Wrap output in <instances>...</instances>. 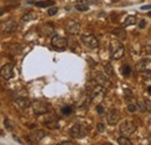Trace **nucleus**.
<instances>
[{"label":"nucleus","mask_w":151,"mask_h":145,"mask_svg":"<svg viewBox=\"0 0 151 145\" xmlns=\"http://www.w3.org/2000/svg\"><path fill=\"white\" fill-rule=\"evenodd\" d=\"M109 55L112 59H120L124 55V47L120 41H112L109 44Z\"/></svg>","instance_id":"f257e3e1"},{"label":"nucleus","mask_w":151,"mask_h":145,"mask_svg":"<svg viewBox=\"0 0 151 145\" xmlns=\"http://www.w3.org/2000/svg\"><path fill=\"white\" fill-rule=\"evenodd\" d=\"M69 134H70L71 137H73L76 139H80V138H84L88 134V128L85 124L76 123L75 126L69 130Z\"/></svg>","instance_id":"f03ea898"},{"label":"nucleus","mask_w":151,"mask_h":145,"mask_svg":"<svg viewBox=\"0 0 151 145\" xmlns=\"http://www.w3.org/2000/svg\"><path fill=\"white\" fill-rule=\"evenodd\" d=\"M137 129V126L135 124V122H132L130 120H126L120 124V132L122 134V136L129 137L132 135Z\"/></svg>","instance_id":"7ed1b4c3"},{"label":"nucleus","mask_w":151,"mask_h":145,"mask_svg":"<svg viewBox=\"0 0 151 145\" xmlns=\"http://www.w3.org/2000/svg\"><path fill=\"white\" fill-rule=\"evenodd\" d=\"M32 108L34 110V113L36 115H43L47 114L50 110V105L45 101H41V100H35L33 101V103H30Z\"/></svg>","instance_id":"20e7f679"},{"label":"nucleus","mask_w":151,"mask_h":145,"mask_svg":"<svg viewBox=\"0 0 151 145\" xmlns=\"http://www.w3.org/2000/svg\"><path fill=\"white\" fill-rule=\"evenodd\" d=\"M106 94H107V88L101 86V85H99V84H96V83H95L94 86H92L90 88V99L91 100H93L94 98H99V96L104 98Z\"/></svg>","instance_id":"39448f33"},{"label":"nucleus","mask_w":151,"mask_h":145,"mask_svg":"<svg viewBox=\"0 0 151 145\" xmlns=\"http://www.w3.org/2000/svg\"><path fill=\"white\" fill-rule=\"evenodd\" d=\"M81 41L90 49H96L99 47V41L92 34H84V35H81Z\"/></svg>","instance_id":"423d86ee"},{"label":"nucleus","mask_w":151,"mask_h":145,"mask_svg":"<svg viewBox=\"0 0 151 145\" xmlns=\"http://www.w3.org/2000/svg\"><path fill=\"white\" fill-rule=\"evenodd\" d=\"M93 79H94V81L96 84H99V85H101V86H104V87H106V88L112 85V83H111L108 75H107V74H104V73H101V72L93 73Z\"/></svg>","instance_id":"0eeeda50"},{"label":"nucleus","mask_w":151,"mask_h":145,"mask_svg":"<svg viewBox=\"0 0 151 145\" xmlns=\"http://www.w3.org/2000/svg\"><path fill=\"white\" fill-rule=\"evenodd\" d=\"M47 135H48L47 131H44V130H42V129H36V130H34V131H32V132L29 134L28 139H29V142H32V143H34V144H37L38 142H41Z\"/></svg>","instance_id":"6e6552de"},{"label":"nucleus","mask_w":151,"mask_h":145,"mask_svg":"<svg viewBox=\"0 0 151 145\" xmlns=\"http://www.w3.org/2000/svg\"><path fill=\"white\" fill-rule=\"evenodd\" d=\"M51 45L58 50H63L68 47V39L59 35H54L51 37Z\"/></svg>","instance_id":"1a4fd4ad"},{"label":"nucleus","mask_w":151,"mask_h":145,"mask_svg":"<svg viewBox=\"0 0 151 145\" xmlns=\"http://www.w3.org/2000/svg\"><path fill=\"white\" fill-rule=\"evenodd\" d=\"M0 75L5 79V80H9L14 77V65L8 63L5 64L1 69H0Z\"/></svg>","instance_id":"9d476101"},{"label":"nucleus","mask_w":151,"mask_h":145,"mask_svg":"<svg viewBox=\"0 0 151 145\" xmlns=\"http://www.w3.org/2000/svg\"><path fill=\"white\" fill-rule=\"evenodd\" d=\"M119 120H120V111L116 108H112L107 113V122H108V124L115 126V124H117Z\"/></svg>","instance_id":"9b49d317"},{"label":"nucleus","mask_w":151,"mask_h":145,"mask_svg":"<svg viewBox=\"0 0 151 145\" xmlns=\"http://www.w3.org/2000/svg\"><path fill=\"white\" fill-rule=\"evenodd\" d=\"M80 28H81V27H80V23L77 22V21H73V20L68 21V23H66V30H68V33H70V34H72V35L79 34Z\"/></svg>","instance_id":"f8f14e48"},{"label":"nucleus","mask_w":151,"mask_h":145,"mask_svg":"<svg viewBox=\"0 0 151 145\" xmlns=\"http://www.w3.org/2000/svg\"><path fill=\"white\" fill-rule=\"evenodd\" d=\"M41 33L47 37H52L54 35H56V30H55V27L50 23H45V24H42L41 28H40Z\"/></svg>","instance_id":"ddd939ff"},{"label":"nucleus","mask_w":151,"mask_h":145,"mask_svg":"<svg viewBox=\"0 0 151 145\" xmlns=\"http://www.w3.org/2000/svg\"><path fill=\"white\" fill-rule=\"evenodd\" d=\"M17 27H18L17 21H15V20L9 19V20H8V21H6L5 23H2L1 29H2L4 32H6V33H13V32H15Z\"/></svg>","instance_id":"4468645a"},{"label":"nucleus","mask_w":151,"mask_h":145,"mask_svg":"<svg viewBox=\"0 0 151 145\" xmlns=\"http://www.w3.org/2000/svg\"><path fill=\"white\" fill-rule=\"evenodd\" d=\"M15 105L20 109H26L30 106V101L26 96H19L15 99Z\"/></svg>","instance_id":"2eb2a0df"},{"label":"nucleus","mask_w":151,"mask_h":145,"mask_svg":"<svg viewBox=\"0 0 151 145\" xmlns=\"http://www.w3.org/2000/svg\"><path fill=\"white\" fill-rule=\"evenodd\" d=\"M149 69H151V60H149V59H142L137 64V70L141 72L144 70H149Z\"/></svg>","instance_id":"dca6fc26"},{"label":"nucleus","mask_w":151,"mask_h":145,"mask_svg":"<svg viewBox=\"0 0 151 145\" xmlns=\"http://www.w3.org/2000/svg\"><path fill=\"white\" fill-rule=\"evenodd\" d=\"M113 34L117 37L120 41H123V39H126V37H127V33H126V30H124L123 28H116V29H114Z\"/></svg>","instance_id":"f3484780"},{"label":"nucleus","mask_w":151,"mask_h":145,"mask_svg":"<svg viewBox=\"0 0 151 145\" xmlns=\"http://www.w3.org/2000/svg\"><path fill=\"white\" fill-rule=\"evenodd\" d=\"M44 124L48 128H50V129H56V128H58V120H57L55 116H51L50 118H48L44 122Z\"/></svg>","instance_id":"a211bd4d"},{"label":"nucleus","mask_w":151,"mask_h":145,"mask_svg":"<svg viewBox=\"0 0 151 145\" xmlns=\"http://www.w3.org/2000/svg\"><path fill=\"white\" fill-rule=\"evenodd\" d=\"M54 4H55V1H52V0H44V1H37V2H35V5L37 7H42V8L54 6Z\"/></svg>","instance_id":"6ab92c4d"},{"label":"nucleus","mask_w":151,"mask_h":145,"mask_svg":"<svg viewBox=\"0 0 151 145\" xmlns=\"http://www.w3.org/2000/svg\"><path fill=\"white\" fill-rule=\"evenodd\" d=\"M135 23H136V17L135 15H129V17H127V19L124 20L123 26L124 27H128V26H132Z\"/></svg>","instance_id":"aec40b11"},{"label":"nucleus","mask_w":151,"mask_h":145,"mask_svg":"<svg viewBox=\"0 0 151 145\" xmlns=\"http://www.w3.org/2000/svg\"><path fill=\"white\" fill-rule=\"evenodd\" d=\"M76 8L79 11V12H86V11H88V5L87 4H85V2H78V4H76Z\"/></svg>","instance_id":"412c9836"},{"label":"nucleus","mask_w":151,"mask_h":145,"mask_svg":"<svg viewBox=\"0 0 151 145\" xmlns=\"http://www.w3.org/2000/svg\"><path fill=\"white\" fill-rule=\"evenodd\" d=\"M36 19V14L34 12H29V13H26L23 17H22V21L24 22H28V21H32V20H35Z\"/></svg>","instance_id":"4be33fe9"},{"label":"nucleus","mask_w":151,"mask_h":145,"mask_svg":"<svg viewBox=\"0 0 151 145\" xmlns=\"http://www.w3.org/2000/svg\"><path fill=\"white\" fill-rule=\"evenodd\" d=\"M117 143L120 145H132V141L128 138V137H126V136H122V137H119L117 138Z\"/></svg>","instance_id":"5701e85b"},{"label":"nucleus","mask_w":151,"mask_h":145,"mask_svg":"<svg viewBox=\"0 0 151 145\" xmlns=\"http://www.w3.org/2000/svg\"><path fill=\"white\" fill-rule=\"evenodd\" d=\"M104 69H105V73L108 75V77H112V75H114V69L113 66L108 63V64H106L105 66H104Z\"/></svg>","instance_id":"b1692460"},{"label":"nucleus","mask_w":151,"mask_h":145,"mask_svg":"<svg viewBox=\"0 0 151 145\" xmlns=\"http://www.w3.org/2000/svg\"><path fill=\"white\" fill-rule=\"evenodd\" d=\"M72 111H73V108H72L71 106H64V107L62 108V114H63V115H65V116L71 115V114H72Z\"/></svg>","instance_id":"393cba45"},{"label":"nucleus","mask_w":151,"mask_h":145,"mask_svg":"<svg viewBox=\"0 0 151 145\" xmlns=\"http://www.w3.org/2000/svg\"><path fill=\"white\" fill-rule=\"evenodd\" d=\"M122 73H123L124 77H129V74L132 73L130 66H129V65H123V66H122Z\"/></svg>","instance_id":"a878e982"},{"label":"nucleus","mask_w":151,"mask_h":145,"mask_svg":"<svg viewBox=\"0 0 151 145\" xmlns=\"http://www.w3.org/2000/svg\"><path fill=\"white\" fill-rule=\"evenodd\" d=\"M135 105H136V108L138 109L139 111H145V110H147V108H145V103L142 102V101H137Z\"/></svg>","instance_id":"bb28decb"},{"label":"nucleus","mask_w":151,"mask_h":145,"mask_svg":"<svg viewBox=\"0 0 151 145\" xmlns=\"http://www.w3.org/2000/svg\"><path fill=\"white\" fill-rule=\"evenodd\" d=\"M142 74H143V77H144L145 79H148L149 81H151V69H149V70H144V71H142Z\"/></svg>","instance_id":"cd10ccee"},{"label":"nucleus","mask_w":151,"mask_h":145,"mask_svg":"<svg viewBox=\"0 0 151 145\" xmlns=\"http://www.w3.org/2000/svg\"><path fill=\"white\" fill-rule=\"evenodd\" d=\"M124 91V95H126V99H132L134 98V94H132V92L130 91V90H128V88H124L123 90Z\"/></svg>","instance_id":"c85d7f7f"},{"label":"nucleus","mask_w":151,"mask_h":145,"mask_svg":"<svg viewBox=\"0 0 151 145\" xmlns=\"http://www.w3.org/2000/svg\"><path fill=\"white\" fill-rule=\"evenodd\" d=\"M142 50H143V54L148 55V56H151V45H144V47L142 48Z\"/></svg>","instance_id":"c756f323"},{"label":"nucleus","mask_w":151,"mask_h":145,"mask_svg":"<svg viewBox=\"0 0 151 145\" xmlns=\"http://www.w3.org/2000/svg\"><path fill=\"white\" fill-rule=\"evenodd\" d=\"M57 12H58V8H57V7H51V8L48 11V15H49V17H54Z\"/></svg>","instance_id":"7c9ffc66"},{"label":"nucleus","mask_w":151,"mask_h":145,"mask_svg":"<svg viewBox=\"0 0 151 145\" xmlns=\"http://www.w3.org/2000/svg\"><path fill=\"white\" fill-rule=\"evenodd\" d=\"M127 108H128V110H129L130 113H135V111L137 110V108H136V105H135V103H128Z\"/></svg>","instance_id":"2f4dec72"},{"label":"nucleus","mask_w":151,"mask_h":145,"mask_svg":"<svg viewBox=\"0 0 151 145\" xmlns=\"http://www.w3.org/2000/svg\"><path fill=\"white\" fill-rule=\"evenodd\" d=\"M4 123H5V126H6V128H7V130H12V129H13L12 123L9 122V120H8V118H6V120L4 121Z\"/></svg>","instance_id":"473e14b6"},{"label":"nucleus","mask_w":151,"mask_h":145,"mask_svg":"<svg viewBox=\"0 0 151 145\" xmlns=\"http://www.w3.org/2000/svg\"><path fill=\"white\" fill-rule=\"evenodd\" d=\"M144 103H145V108L148 109V111L151 114V101L150 100H145Z\"/></svg>","instance_id":"72a5a7b5"},{"label":"nucleus","mask_w":151,"mask_h":145,"mask_svg":"<svg viewBox=\"0 0 151 145\" xmlns=\"http://www.w3.org/2000/svg\"><path fill=\"white\" fill-rule=\"evenodd\" d=\"M96 129H98L99 132L105 131V126H104V123H98V124H96Z\"/></svg>","instance_id":"f704fd0d"},{"label":"nucleus","mask_w":151,"mask_h":145,"mask_svg":"<svg viewBox=\"0 0 151 145\" xmlns=\"http://www.w3.org/2000/svg\"><path fill=\"white\" fill-rule=\"evenodd\" d=\"M96 111H98L99 114H104V107H102L101 105H98V106H96Z\"/></svg>","instance_id":"c9c22d12"},{"label":"nucleus","mask_w":151,"mask_h":145,"mask_svg":"<svg viewBox=\"0 0 151 145\" xmlns=\"http://www.w3.org/2000/svg\"><path fill=\"white\" fill-rule=\"evenodd\" d=\"M59 144L60 145H73L75 143H73V142H71V141H63V142H60Z\"/></svg>","instance_id":"e433bc0d"},{"label":"nucleus","mask_w":151,"mask_h":145,"mask_svg":"<svg viewBox=\"0 0 151 145\" xmlns=\"http://www.w3.org/2000/svg\"><path fill=\"white\" fill-rule=\"evenodd\" d=\"M83 2H85V4H87V5H90V4H98V0H83Z\"/></svg>","instance_id":"4c0bfd02"},{"label":"nucleus","mask_w":151,"mask_h":145,"mask_svg":"<svg viewBox=\"0 0 151 145\" xmlns=\"http://www.w3.org/2000/svg\"><path fill=\"white\" fill-rule=\"evenodd\" d=\"M141 9H142V11H147V9H151V4H150V5H144V6H142V7H141Z\"/></svg>","instance_id":"58836bf2"},{"label":"nucleus","mask_w":151,"mask_h":145,"mask_svg":"<svg viewBox=\"0 0 151 145\" xmlns=\"http://www.w3.org/2000/svg\"><path fill=\"white\" fill-rule=\"evenodd\" d=\"M145 24H147L145 20H141V22H139V28H144V27H145Z\"/></svg>","instance_id":"ea45409f"},{"label":"nucleus","mask_w":151,"mask_h":145,"mask_svg":"<svg viewBox=\"0 0 151 145\" xmlns=\"http://www.w3.org/2000/svg\"><path fill=\"white\" fill-rule=\"evenodd\" d=\"M148 92L151 94V86H149V87H148Z\"/></svg>","instance_id":"a19ab883"},{"label":"nucleus","mask_w":151,"mask_h":145,"mask_svg":"<svg viewBox=\"0 0 151 145\" xmlns=\"http://www.w3.org/2000/svg\"><path fill=\"white\" fill-rule=\"evenodd\" d=\"M111 1H113V2H116V1H119V0H111Z\"/></svg>","instance_id":"79ce46f5"},{"label":"nucleus","mask_w":151,"mask_h":145,"mask_svg":"<svg viewBox=\"0 0 151 145\" xmlns=\"http://www.w3.org/2000/svg\"><path fill=\"white\" fill-rule=\"evenodd\" d=\"M1 15H2V12H1V11H0V17H1Z\"/></svg>","instance_id":"37998d69"},{"label":"nucleus","mask_w":151,"mask_h":145,"mask_svg":"<svg viewBox=\"0 0 151 145\" xmlns=\"http://www.w3.org/2000/svg\"><path fill=\"white\" fill-rule=\"evenodd\" d=\"M8 1H18V0H8Z\"/></svg>","instance_id":"c03bdc74"},{"label":"nucleus","mask_w":151,"mask_h":145,"mask_svg":"<svg viewBox=\"0 0 151 145\" xmlns=\"http://www.w3.org/2000/svg\"><path fill=\"white\" fill-rule=\"evenodd\" d=\"M149 17H150V18H151V12H150V13H149Z\"/></svg>","instance_id":"a18cd8bd"}]
</instances>
